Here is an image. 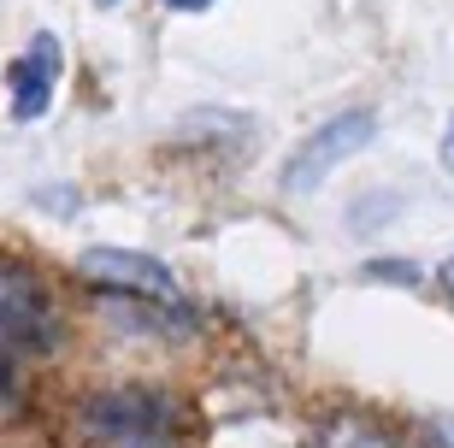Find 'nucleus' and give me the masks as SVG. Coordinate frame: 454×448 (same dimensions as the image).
Instances as JSON below:
<instances>
[{"mask_svg":"<svg viewBox=\"0 0 454 448\" xmlns=\"http://www.w3.org/2000/svg\"><path fill=\"white\" fill-rule=\"evenodd\" d=\"M83 436L95 448H166L171 431H177V407L171 396L160 389H101V396L83 401V413H77Z\"/></svg>","mask_w":454,"mask_h":448,"instance_id":"1","label":"nucleus"},{"mask_svg":"<svg viewBox=\"0 0 454 448\" xmlns=\"http://www.w3.org/2000/svg\"><path fill=\"white\" fill-rule=\"evenodd\" d=\"M53 342H59V313L42 278L0 260V372L18 360H42Z\"/></svg>","mask_w":454,"mask_h":448,"instance_id":"2","label":"nucleus"},{"mask_svg":"<svg viewBox=\"0 0 454 448\" xmlns=\"http://www.w3.org/2000/svg\"><path fill=\"white\" fill-rule=\"evenodd\" d=\"M372 136H378V118H372V113H337L331 124H319V130H313L301 148L284 160V189H289V195L319 189L342 160H354V153L366 148Z\"/></svg>","mask_w":454,"mask_h":448,"instance_id":"3","label":"nucleus"},{"mask_svg":"<svg viewBox=\"0 0 454 448\" xmlns=\"http://www.w3.org/2000/svg\"><path fill=\"white\" fill-rule=\"evenodd\" d=\"M77 271H83L95 289H113V295H136V301H184V283L171 278L153 254H130V248H83L77 254Z\"/></svg>","mask_w":454,"mask_h":448,"instance_id":"4","label":"nucleus"},{"mask_svg":"<svg viewBox=\"0 0 454 448\" xmlns=\"http://www.w3.org/2000/svg\"><path fill=\"white\" fill-rule=\"evenodd\" d=\"M12 118L18 124H30V118H42L53 106V83H59V42H53L48 30L30 35V48H24V59L12 66Z\"/></svg>","mask_w":454,"mask_h":448,"instance_id":"5","label":"nucleus"},{"mask_svg":"<svg viewBox=\"0 0 454 448\" xmlns=\"http://www.w3.org/2000/svg\"><path fill=\"white\" fill-rule=\"evenodd\" d=\"M319 448H395L389 443V431H378L366 413H342L325 425V443Z\"/></svg>","mask_w":454,"mask_h":448,"instance_id":"6","label":"nucleus"},{"mask_svg":"<svg viewBox=\"0 0 454 448\" xmlns=\"http://www.w3.org/2000/svg\"><path fill=\"white\" fill-rule=\"evenodd\" d=\"M366 278H384V283H419V266H413V260H378V266H366Z\"/></svg>","mask_w":454,"mask_h":448,"instance_id":"7","label":"nucleus"},{"mask_svg":"<svg viewBox=\"0 0 454 448\" xmlns=\"http://www.w3.org/2000/svg\"><path fill=\"white\" fill-rule=\"evenodd\" d=\"M442 166H449V177H454V118H449V130H442Z\"/></svg>","mask_w":454,"mask_h":448,"instance_id":"8","label":"nucleus"},{"mask_svg":"<svg viewBox=\"0 0 454 448\" xmlns=\"http://www.w3.org/2000/svg\"><path fill=\"white\" fill-rule=\"evenodd\" d=\"M171 12H207V6H213V0H166Z\"/></svg>","mask_w":454,"mask_h":448,"instance_id":"9","label":"nucleus"},{"mask_svg":"<svg viewBox=\"0 0 454 448\" xmlns=\"http://www.w3.org/2000/svg\"><path fill=\"white\" fill-rule=\"evenodd\" d=\"M442 289H449V301H454V260L442 266Z\"/></svg>","mask_w":454,"mask_h":448,"instance_id":"10","label":"nucleus"},{"mask_svg":"<svg viewBox=\"0 0 454 448\" xmlns=\"http://www.w3.org/2000/svg\"><path fill=\"white\" fill-rule=\"evenodd\" d=\"M101 6H118V0H101Z\"/></svg>","mask_w":454,"mask_h":448,"instance_id":"11","label":"nucleus"}]
</instances>
